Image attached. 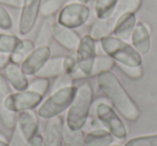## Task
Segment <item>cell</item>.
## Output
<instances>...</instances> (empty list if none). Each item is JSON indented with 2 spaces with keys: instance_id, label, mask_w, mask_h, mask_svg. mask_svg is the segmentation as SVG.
<instances>
[{
  "instance_id": "6da1fadb",
  "label": "cell",
  "mask_w": 157,
  "mask_h": 146,
  "mask_svg": "<svg viewBox=\"0 0 157 146\" xmlns=\"http://www.w3.org/2000/svg\"><path fill=\"white\" fill-rule=\"evenodd\" d=\"M97 83L101 92L125 119L129 122L138 120L141 115L139 107L113 72L107 71L97 75Z\"/></svg>"
},
{
  "instance_id": "7a4b0ae2",
  "label": "cell",
  "mask_w": 157,
  "mask_h": 146,
  "mask_svg": "<svg viewBox=\"0 0 157 146\" xmlns=\"http://www.w3.org/2000/svg\"><path fill=\"white\" fill-rule=\"evenodd\" d=\"M94 92L90 82H84L76 87L75 96L68 107L66 126L72 130H82L90 116Z\"/></svg>"
},
{
  "instance_id": "3957f363",
  "label": "cell",
  "mask_w": 157,
  "mask_h": 146,
  "mask_svg": "<svg viewBox=\"0 0 157 146\" xmlns=\"http://www.w3.org/2000/svg\"><path fill=\"white\" fill-rule=\"evenodd\" d=\"M142 0H117L113 11L107 18L97 20L93 24L90 36L95 41L111 36L118 21L127 13H136L141 7Z\"/></svg>"
},
{
  "instance_id": "277c9868",
  "label": "cell",
  "mask_w": 157,
  "mask_h": 146,
  "mask_svg": "<svg viewBox=\"0 0 157 146\" xmlns=\"http://www.w3.org/2000/svg\"><path fill=\"white\" fill-rule=\"evenodd\" d=\"M102 50L116 63L126 66H141V54L133 48L132 45L114 36H109L100 40Z\"/></svg>"
},
{
  "instance_id": "5b68a950",
  "label": "cell",
  "mask_w": 157,
  "mask_h": 146,
  "mask_svg": "<svg viewBox=\"0 0 157 146\" xmlns=\"http://www.w3.org/2000/svg\"><path fill=\"white\" fill-rule=\"evenodd\" d=\"M75 92L76 87L70 86L52 92V95L43 102H41L40 107H38V116L44 119H51L59 116L70 107L75 96Z\"/></svg>"
},
{
  "instance_id": "8992f818",
  "label": "cell",
  "mask_w": 157,
  "mask_h": 146,
  "mask_svg": "<svg viewBox=\"0 0 157 146\" xmlns=\"http://www.w3.org/2000/svg\"><path fill=\"white\" fill-rule=\"evenodd\" d=\"M97 119L101 122L105 130L109 131L115 139L125 140L127 137V128L120 116L116 114L111 105L105 102H99L96 105Z\"/></svg>"
},
{
  "instance_id": "52a82bcc",
  "label": "cell",
  "mask_w": 157,
  "mask_h": 146,
  "mask_svg": "<svg viewBox=\"0 0 157 146\" xmlns=\"http://www.w3.org/2000/svg\"><path fill=\"white\" fill-rule=\"evenodd\" d=\"M90 13V8L84 3L69 2L60 10L57 23L71 29L78 28L87 22Z\"/></svg>"
},
{
  "instance_id": "ba28073f",
  "label": "cell",
  "mask_w": 157,
  "mask_h": 146,
  "mask_svg": "<svg viewBox=\"0 0 157 146\" xmlns=\"http://www.w3.org/2000/svg\"><path fill=\"white\" fill-rule=\"evenodd\" d=\"M43 97L37 92L25 89L23 92H17L15 94H11L6 101V109L13 113L33 110L39 104H41Z\"/></svg>"
},
{
  "instance_id": "9c48e42d",
  "label": "cell",
  "mask_w": 157,
  "mask_h": 146,
  "mask_svg": "<svg viewBox=\"0 0 157 146\" xmlns=\"http://www.w3.org/2000/svg\"><path fill=\"white\" fill-rule=\"evenodd\" d=\"M76 61L78 68L87 77H90L92 68L96 58V41L90 35L84 36L81 39V43L76 50Z\"/></svg>"
},
{
  "instance_id": "30bf717a",
  "label": "cell",
  "mask_w": 157,
  "mask_h": 146,
  "mask_svg": "<svg viewBox=\"0 0 157 146\" xmlns=\"http://www.w3.org/2000/svg\"><path fill=\"white\" fill-rule=\"evenodd\" d=\"M42 0H24L18 23V32L26 36L33 30L39 15Z\"/></svg>"
},
{
  "instance_id": "8fae6325",
  "label": "cell",
  "mask_w": 157,
  "mask_h": 146,
  "mask_svg": "<svg viewBox=\"0 0 157 146\" xmlns=\"http://www.w3.org/2000/svg\"><path fill=\"white\" fill-rule=\"evenodd\" d=\"M50 58V46H38L35 47L30 55L23 61L21 68L26 75H36Z\"/></svg>"
},
{
  "instance_id": "7c38bea8",
  "label": "cell",
  "mask_w": 157,
  "mask_h": 146,
  "mask_svg": "<svg viewBox=\"0 0 157 146\" xmlns=\"http://www.w3.org/2000/svg\"><path fill=\"white\" fill-rule=\"evenodd\" d=\"M53 39L57 42L60 46L68 50L69 52H76L78 45L81 43V39L76 31L73 29L63 26L56 22L54 26V32H53Z\"/></svg>"
},
{
  "instance_id": "4fadbf2b",
  "label": "cell",
  "mask_w": 157,
  "mask_h": 146,
  "mask_svg": "<svg viewBox=\"0 0 157 146\" xmlns=\"http://www.w3.org/2000/svg\"><path fill=\"white\" fill-rule=\"evenodd\" d=\"M11 94L10 84L5 75L0 74V120L8 129H13L15 127L18 115L6 109V101Z\"/></svg>"
},
{
  "instance_id": "5bb4252c",
  "label": "cell",
  "mask_w": 157,
  "mask_h": 146,
  "mask_svg": "<svg viewBox=\"0 0 157 146\" xmlns=\"http://www.w3.org/2000/svg\"><path fill=\"white\" fill-rule=\"evenodd\" d=\"M63 119L60 116H56L46 122L43 135V146H63Z\"/></svg>"
},
{
  "instance_id": "9a60e30c",
  "label": "cell",
  "mask_w": 157,
  "mask_h": 146,
  "mask_svg": "<svg viewBox=\"0 0 157 146\" xmlns=\"http://www.w3.org/2000/svg\"><path fill=\"white\" fill-rule=\"evenodd\" d=\"M151 32L152 29L145 22H138L131 35V43L139 54H146L151 47Z\"/></svg>"
},
{
  "instance_id": "2e32d148",
  "label": "cell",
  "mask_w": 157,
  "mask_h": 146,
  "mask_svg": "<svg viewBox=\"0 0 157 146\" xmlns=\"http://www.w3.org/2000/svg\"><path fill=\"white\" fill-rule=\"evenodd\" d=\"M15 126L20 129L24 139L28 142L36 133H38V128H39L38 114H36V112H33V110L21 112L17 115Z\"/></svg>"
},
{
  "instance_id": "e0dca14e",
  "label": "cell",
  "mask_w": 157,
  "mask_h": 146,
  "mask_svg": "<svg viewBox=\"0 0 157 146\" xmlns=\"http://www.w3.org/2000/svg\"><path fill=\"white\" fill-rule=\"evenodd\" d=\"M5 77L8 83L16 90V92H23L28 87V80L27 75L23 72L21 65L14 63L10 61L5 68Z\"/></svg>"
},
{
  "instance_id": "ac0fdd59",
  "label": "cell",
  "mask_w": 157,
  "mask_h": 146,
  "mask_svg": "<svg viewBox=\"0 0 157 146\" xmlns=\"http://www.w3.org/2000/svg\"><path fill=\"white\" fill-rule=\"evenodd\" d=\"M63 59L65 56H55L50 58L41 69L36 74L37 77H43V79H52L57 77L65 73L63 69Z\"/></svg>"
},
{
  "instance_id": "d6986e66",
  "label": "cell",
  "mask_w": 157,
  "mask_h": 146,
  "mask_svg": "<svg viewBox=\"0 0 157 146\" xmlns=\"http://www.w3.org/2000/svg\"><path fill=\"white\" fill-rule=\"evenodd\" d=\"M137 24V18L135 13H127L118 21L113 30V36L121 40H128L133 32V29Z\"/></svg>"
},
{
  "instance_id": "ffe728a7",
  "label": "cell",
  "mask_w": 157,
  "mask_h": 146,
  "mask_svg": "<svg viewBox=\"0 0 157 146\" xmlns=\"http://www.w3.org/2000/svg\"><path fill=\"white\" fill-rule=\"evenodd\" d=\"M56 24L54 16L44 17L42 21L41 26L38 30L37 37H36L35 46H48L53 39V32H54V26Z\"/></svg>"
},
{
  "instance_id": "44dd1931",
  "label": "cell",
  "mask_w": 157,
  "mask_h": 146,
  "mask_svg": "<svg viewBox=\"0 0 157 146\" xmlns=\"http://www.w3.org/2000/svg\"><path fill=\"white\" fill-rule=\"evenodd\" d=\"M114 137L105 129H96L85 134V146H110Z\"/></svg>"
},
{
  "instance_id": "7402d4cb",
  "label": "cell",
  "mask_w": 157,
  "mask_h": 146,
  "mask_svg": "<svg viewBox=\"0 0 157 146\" xmlns=\"http://www.w3.org/2000/svg\"><path fill=\"white\" fill-rule=\"evenodd\" d=\"M35 47V43L30 40H21L15 50L11 54V61L17 65H22L23 61L30 55Z\"/></svg>"
},
{
  "instance_id": "603a6c76",
  "label": "cell",
  "mask_w": 157,
  "mask_h": 146,
  "mask_svg": "<svg viewBox=\"0 0 157 146\" xmlns=\"http://www.w3.org/2000/svg\"><path fill=\"white\" fill-rule=\"evenodd\" d=\"M63 139L66 146H85V133L82 130H72L63 126Z\"/></svg>"
},
{
  "instance_id": "cb8c5ba5",
  "label": "cell",
  "mask_w": 157,
  "mask_h": 146,
  "mask_svg": "<svg viewBox=\"0 0 157 146\" xmlns=\"http://www.w3.org/2000/svg\"><path fill=\"white\" fill-rule=\"evenodd\" d=\"M115 65V61L107 56H96L94 60V65L92 68V73H90V77H97L100 73L103 72L110 71V70L113 68V66Z\"/></svg>"
},
{
  "instance_id": "d4e9b609",
  "label": "cell",
  "mask_w": 157,
  "mask_h": 146,
  "mask_svg": "<svg viewBox=\"0 0 157 146\" xmlns=\"http://www.w3.org/2000/svg\"><path fill=\"white\" fill-rule=\"evenodd\" d=\"M67 2L68 0H45L41 5L40 13L43 17L54 16L67 5Z\"/></svg>"
},
{
  "instance_id": "484cf974",
  "label": "cell",
  "mask_w": 157,
  "mask_h": 146,
  "mask_svg": "<svg viewBox=\"0 0 157 146\" xmlns=\"http://www.w3.org/2000/svg\"><path fill=\"white\" fill-rule=\"evenodd\" d=\"M117 0H96L95 12L98 20L107 18L113 11Z\"/></svg>"
},
{
  "instance_id": "4316f807",
  "label": "cell",
  "mask_w": 157,
  "mask_h": 146,
  "mask_svg": "<svg viewBox=\"0 0 157 146\" xmlns=\"http://www.w3.org/2000/svg\"><path fill=\"white\" fill-rule=\"evenodd\" d=\"M21 39L16 36L9 35V33H0V53H8L12 54Z\"/></svg>"
},
{
  "instance_id": "83f0119b",
  "label": "cell",
  "mask_w": 157,
  "mask_h": 146,
  "mask_svg": "<svg viewBox=\"0 0 157 146\" xmlns=\"http://www.w3.org/2000/svg\"><path fill=\"white\" fill-rule=\"evenodd\" d=\"M48 88H50V81L48 79H43V77H36L35 80L28 84L27 89L31 90L33 92H37L40 96L44 97V95L48 92Z\"/></svg>"
},
{
  "instance_id": "f1b7e54d",
  "label": "cell",
  "mask_w": 157,
  "mask_h": 146,
  "mask_svg": "<svg viewBox=\"0 0 157 146\" xmlns=\"http://www.w3.org/2000/svg\"><path fill=\"white\" fill-rule=\"evenodd\" d=\"M125 146H157V134L142 135L129 140Z\"/></svg>"
},
{
  "instance_id": "f546056e",
  "label": "cell",
  "mask_w": 157,
  "mask_h": 146,
  "mask_svg": "<svg viewBox=\"0 0 157 146\" xmlns=\"http://www.w3.org/2000/svg\"><path fill=\"white\" fill-rule=\"evenodd\" d=\"M117 66L121 71L124 72L127 77L132 80L141 79L142 75H143V68H142V66H126L122 65V63H117Z\"/></svg>"
},
{
  "instance_id": "4dcf8cb0",
  "label": "cell",
  "mask_w": 157,
  "mask_h": 146,
  "mask_svg": "<svg viewBox=\"0 0 157 146\" xmlns=\"http://www.w3.org/2000/svg\"><path fill=\"white\" fill-rule=\"evenodd\" d=\"M73 83H74V79L72 77V75L63 73V74L56 77V80H55V82H54V85H53L52 92H57V90H59V89H63V88L73 86Z\"/></svg>"
},
{
  "instance_id": "1f68e13d",
  "label": "cell",
  "mask_w": 157,
  "mask_h": 146,
  "mask_svg": "<svg viewBox=\"0 0 157 146\" xmlns=\"http://www.w3.org/2000/svg\"><path fill=\"white\" fill-rule=\"evenodd\" d=\"M10 146H28L27 145V141L24 139V137L21 133L20 129L17 127H14L12 129V134L9 141Z\"/></svg>"
},
{
  "instance_id": "d6a6232c",
  "label": "cell",
  "mask_w": 157,
  "mask_h": 146,
  "mask_svg": "<svg viewBox=\"0 0 157 146\" xmlns=\"http://www.w3.org/2000/svg\"><path fill=\"white\" fill-rule=\"evenodd\" d=\"M13 26L12 18L8 11L3 7L0 6V29L2 30H10Z\"/></svg>"
},
{
  "instance_id": "836d02e7",
  "label": "cell",
  "mask_w": 157,
  "mask_h": 146,
  "mask_svg": "<svg viewBox=\"0 0 157 146\" xmlns=\"http://www.w3.org/2000/svg\"><path fill=\"white\" fill-rule=\"evenodd\" d=\"M63 69H65V73H67V74H72V73L78 69L76 57H73V56H71V55L65 56V59H63Z\"/></svg>"
},
{
  "instance_id": "e575fe53",
  "label": "cell",
  "mask_w": 157,
  "mask_h": 146,
  "mask_svg": "<svg viewBox=\"0 0 157 146\" xmlns=\"http://www.w3.org/2000/svg\"><path fill=\"white\" fill-rule=\"evenodd\" d=\"M28 146H43V135L36 133L28 142H27Z\"/></svg>"
},
{
  "instance_id": "d590c367",
  "label": "cell",
  "mask_w": 157,
  "mask_h": 146,
  "mask_svg": "<svg viewBox=\"0 0 157 146\" xmlns=\"http://www.w3.org/2000/svg\"><path fill=\"white\" fill-rule=\"evenodd\" d=\"M23 2H24V0H0V5L9 6V7L16 8V9L22 8Z\"/></svg>"
},
{
  "instance_id": "8d00e7d4",
  "label": "cell",
  "mask_w": 157,
  "mask_h": 146,
  "mask_svg": "<svg viewBox=\"0 0 157 146\" xmlns=\"http://www.w3.org/2000/svg\"><path fill=\"white\" fill-rule=\"evenodd\" d=\"M10 61H11V54H8V53H0V70L5 69Z\"/></svg>"
},
{
  "instance_id": "74e56055",
  "label": "cell",
  "mask_w": 157,
  "mask_h": 146,
  "mask_svg": "<svg viewBox=\"0 0 157 146\" xmlns=\"http://www.w3.org/2000/svg\"><path fill=\"white\" fill-rule=\"evenodd\" d=\"M0 146H10L9 142H5V141H1V140H0Z\"/></svg>"
},
{
  "instance_id": "f35d334b",
  "label": "cell",
  "mask_w": 157,
  "mask_h": 146,
  "mask_svg": "<svg viewBox=\"0 0 157 146\" xmlns=\"http://www.w3.org/2000/svg\"><path fill=\"white\" fill-rule=\"evenodd\" d=\"M110 146H118V145H110Z\"/></svg>"
}]
</instances>
